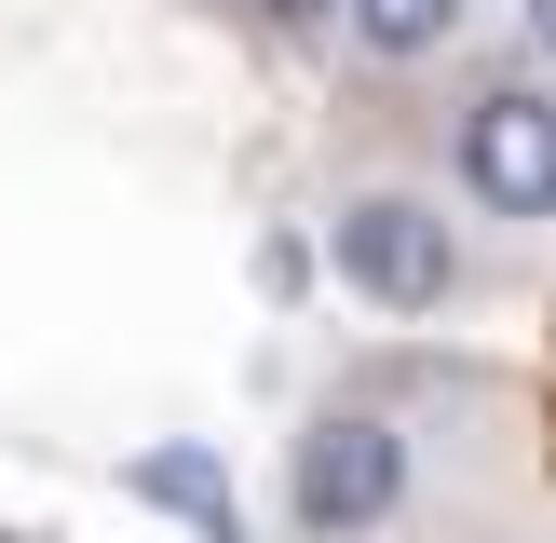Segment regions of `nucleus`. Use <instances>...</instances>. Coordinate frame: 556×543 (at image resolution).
<instances>
[{
    "label": "nucleus",
    "instance_id": "f03ea898",
    "mask_svg": "<svg viewBox=\"0 0 556 543\" xmlns=\"http://www.w3.org/2000/svg\"><path fill=\"white\" fill-rule=\"evenodd\" d=\"M326 258H340V286L367 299V313H434V299L462 286V244H448V217H434L421 190H353L340 231H326Z\"/></svg>",
    "mask_w": 556,
    "mask_h": 543
},
{
    "label": "nucleus",
    "instance_id": "0eeeda50",
    "mask_svg": "<svg viewBox=\"0 0 556 543\" xmlns=\"http://www.w3.org/2000/svg\"><path fill=\"white\" fill-rule=\"evenodd\" d=\"M530 41H543V54H556V0H530Z\"/></svg>",
    "mask_w": 556,
    "mask_h": 543
},
{
    "label": "nucleus",
    "instance_id": "f257e3e1",
    "mask_svg": "<svg viewBox=\"0 0 556 543\" xmlns=\"http://www.w3.org/2000/svg\"><path fill=\"white\" fill-rule=\"evenodd\" d=\"M394 503H407V434L380 407H326L286 462V516L313 543H353V530H394Z\"/></svg>",
    "mask_w": 556,
    "mask_h": 543
},
{
    "label": "nucleus",
    "instance_id": "7ed1b4c3",
    "mask_svg": "<svg viewBox=\"0 0 556 543\" xmlns=\"http://www.w3.org/2000/svg\"><path fill=\"white\" fill-rule=\"evenodd\" d=\"M448 163L489 217H556V96L543 81H476L448 123Z\"/></svg>",
    "mask_w": 556,
    "mask_h": 543
},
{
    "label": "nucleus",
    "instance_id": "39448f33",
    "mask_svg": "<svg viewBox=\"0 0 556 543\" xmlns=\"http://www.w3.org/2000/svg\"><path fill=\"white\" fill-rule=\"evenodd\" d=\"M136 489H150V503H177L204 543H244V516H231V489H217L204 449H150V462H136Z\"/></svg>",
    "mask_w": 556,
    "mask_h": 543
},
{
    "label": "nucleus",
    "instance_id": "20e7f679",
    "mask_svg": "<svg viewBox=\"0 0 556 543\" xmlns=\"http://www.w3.org/2000/svg\"><path fill=\"white\" fill-rule=\"evenodd\" d=\"M340 27H353V54L407 68V54H434V41L462 27V0H340Z\"/></svg>",
    "mask_w": 556,
    "mask_h": 543
},
{
    "label": "nucleus",
    "instance_id": "423d86ee",
    "mask_svg": "<svg viewBox=\"0 0 556 543\" xmlns=\"http://www.w3.org/2000/svg\"><path fill=\"white\" fill-rule=\"evenodd\" d=\"M258 14H286V27H313V14H340V0H258Z\"/></svg>",
    "mask_w": 556,
    "mask_h": 543
}]
</instances>
